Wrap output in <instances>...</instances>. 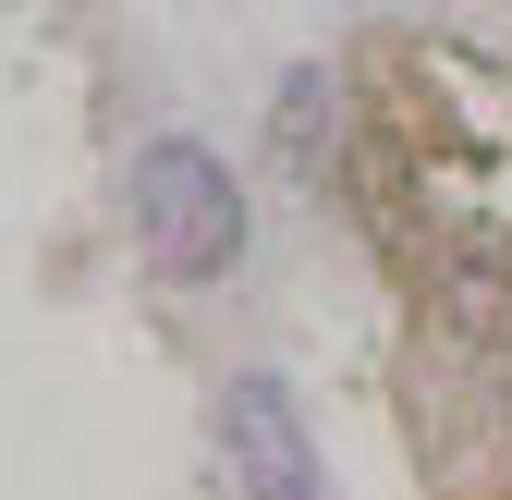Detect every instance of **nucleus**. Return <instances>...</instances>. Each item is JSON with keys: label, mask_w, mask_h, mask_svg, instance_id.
<instances>
[{"label": "nucleus", "mask_w": 512, "mask_h": 500, "mask_svg": "<svg viewBox=\"0 0 512 500\" xmlns=\"http://www.w3.org/2000/svg\"><path fill=\"white\" fill-rule=\"evenodd\" d=\"M220 452L256 500H317V452H305V415L293 391L269 379V366H244V379L220 391Z\"/></svg>", "instance_id": "2"}, {"label": "nucleus", "mask_w": 512, "mask_h": 500, "mask_svg": "<svg viewBox=\"0 0 512 500\" xmlns=\"http://www.w3.org/2000/svg\"><path fill=\"white\" fill-rule=\"evenodd\" d=\"M281 110H293V122H281V135H293V159H317V110H330V86H317V74H293V86H281Z\"/></svg>", "instance_id": "3"}, {"label": "nucleus", "mask_w": 512, "mask_h": 500, "mask_svg": "<svg viewBox=\"0 0 512 500\" xmlns=\"http://www.w3.org/2000/svg\"><path fill=\"white\" fill-rule=\"evenodd\" d=\"M135 244H147V257H159L171 281H220V269L244 257L232 171H220L208 147H183V135L135 147Z\"/></svg>", "instance_id": "1"}]
</instances>
